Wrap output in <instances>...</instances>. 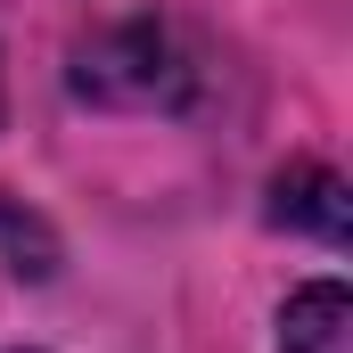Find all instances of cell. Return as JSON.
Masks as SVG:
<instances>
[{"label":"cell","mask_w":353,"mask_h":353,"mask_svg":"<svg viewBox=\"0 0 353 353\" xmlns=\"http://www.w3.org/2000/svg\"><path fill=\"white\" fill-rule=\"evenodd\" d=\"M279 214H296L321 239H345V181L321 173V165H296V173L279 181Z\"/></svg>","instance_id":"3957f363"},{"label":"cell","mask_w":353,"mask_h":353,"mask_svg":"<svg viewBox=\"0 0 353 353\" xmlns=\"http://www.w3.org/2000/svg\"><path fill=\"white\" fill-rule=\"evenodd\" d=\"M279 353H353V304H345L337 279H321V288H304V296L288 304Z\"/></svg>","instance_id":"7a4b0ae2"},{"label":"cell","mask_w":353,"mask_h":353,"mask_svg":"<svg viewBox=\"0 0 353 353\" xmlns=\"http://www.w3.org/2000/svg\"><path fill=\"white\" fill-rule=\"evenodd\" d=\"M74 83L90 99H115V107H157V99H181V66H173V41L157 25H123V33L83 50Z\"/></svg>","instance_id":"6da1fadb"}]
</instances>
